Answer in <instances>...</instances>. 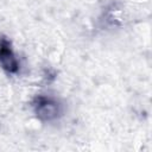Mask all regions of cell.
<instances>
[{
  "label": "cell",
  "instance_id": "1",
  "mask_svg": "<svg viewBox=\"0 0 152 152\" xmlns=\"http://www.w3.org/2000/svg\"><path fill=\"white\" fill-rule=\"evenodd\" d=\"M33 109L37 118L43 121H51L56 119L59 113L58 103L46 96H37L33 101Z\"/></svg>",
  "mask_w": 152,
  "mask_h": 152
},
{
  "label": "cell",
  "instance_id": "2",
  "mask_svg": "<svg viewBox=\"0 0 152 152\" xmlns=\"http://www.w3.org/2000/svg\"><path fill=\"white\" fill-rule=\"evenodd\" d=\"M0 64L7 72L15 74L19 70V62L12 50L11 42L2 37L0 39Z\"/></svg>",
  "mask_w": 152,
  "mask_h": 152
}]
</instances>
